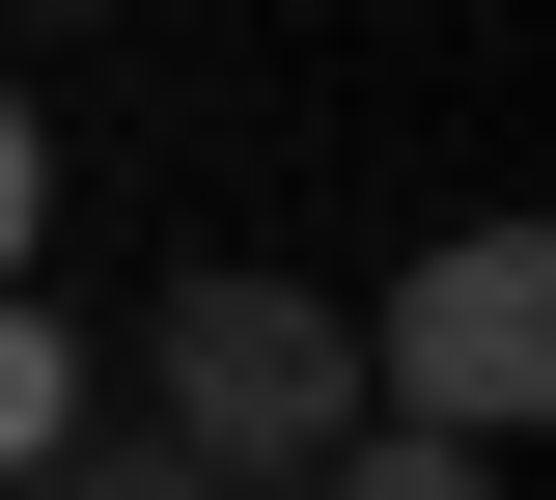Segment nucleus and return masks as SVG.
<instances>
[{"label": "nucleus", "instance_id": "1", "mask_svg": "<svg viewBox=\"0 0 556 500\" xmlns=\"http://www.w3.org/2000/svg\"><path fill=\"white\" fill-rule=\"evenodd\" d=\"M139 418L195 445V473L306 500V445H362V306H306V279H167V334H139Z\"/></svg>", "mask_w": 556, "mask_h": 500}, {"label": "nucleus", "instance_id": "2", "mask_svg": "<svg viewBox=\"0 0 556 500\" xmlns=\"http://www.w3.org/2000/svg\"><path fill=\"white\" fill-rule=\"evenodd\" d=\"M362 418L473 445V473L556 418V251H529V222H445V251L390 279V334H362Z\"/></svg>", "mask_w": 556, "mask_h": 500}, {"label": "nucleus", "instance_id": "3", "mask_svg": "<svg viewBox=\"0 0 556 500\" xmlns=\"http://www.w3.org/2000/svg\"><path fill=\"white\" fill-rule=\"evenodd\" d=\"M56 445H84V334L0 279V473H56Z\"/></svg>", "mask_w": 556, "mask_h": 500}, {"label": "nucleus", "instance_id": "4", "mask_svg": "<svg viewBox=\"0 0 556 500\" xmlns=\"http://www.w3.org/2000/svg\"><path fill=\"white\" fill-rule=\"evenodd\" d=\"M306 500H501L473 445H417V418H362V445H306Z\"/></svg>", "mask_w": 556, "mask_h": 500}, {"label": "nucleus", "instance_id": "5", "mask_svg": "<svg viewBox=\"0 0 556 500\" xmlns=\"http://www.w3.org/2000/svg\"><path fill=\"white\" fill-rule=\"evenodd\" d=\"M56 251V140H28V84H0V279Z\"/></svg>", "mask_w": 556, "mask_h": 500}, {"label": "nucleus", "instance_id": "6", "mask_svg": "<svg viewBox=\"0 0 556 500\" xmlns=\"http://www.w3.org/2000/svg\"><path fill=\"white\" fill-rule=\"evenodd\" d=\"M28 28H112V0H28Z\"/></svg>", "mask_w": 556, "mask_h": 500}]
</instances>
